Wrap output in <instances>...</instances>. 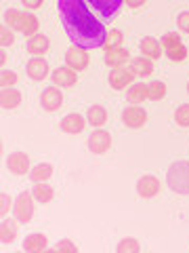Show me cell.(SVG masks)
I'll return each mask as SVG.
<instances>
[{
    "instance_id": "6da1fadb",
    "label": "cell",
    "mask_w": 189,
    "mask_h": 253,
    "mask_svg": "<svg viewBox=\"0 0 189 253\" xmlns=\"http://www.w3.org/2000/svg\"><path fill=\"white\" fill-rule=\"evenodd\" d=\"M57 11L72 44L82 49H99L105 44V26L89 11L86 0H57Z\"/></svg>"
},
{
    "instance_id": "7a4b0ae2",
    "label": "cell",
    "mask_w": 189,
    "mask_h": 253,
    "mask_svg": "<svg viewBox=\"0 0 189 253\" xmlns=\"http://www.w3.org/2000/svg\"><path fill=\"white\" fill-rule=\"evenodd\" d=\"M166 184L172 192L189 196V161H177L170 165L166 171Z\"/></svg>"
},
{
    "instance_id": "3957f363",
    "label": "cell",
    "mask_w": 189,
    "mask_h": 253,
    "mask_svg": "<svg viewBox=\"0 0 189 253\" xmlns=\"http://www.w3.org/2000/svg\"><path fill=\"white\" fill-rule=\"evenodd\" d=\"M34 194L32 192H21L17 196V201H15V219L19 221V224H28L32 221V215H34Z\"/></svg>"
},
{
    "instance_id": "277c9868",
    "label": "cell",
    "mask_w": 189,
    "mask_h": 253,
    "mask_svg": "<svg viewBox=\"0 0 189 253\" xmlns=\"http://www.w3.org/2000/svg\"><path fill=\"white\" fill-rule=\"evenodd\" d=\"M91 63V57L89 53H86V49H82V46H69V49L65 51V66H69L72 70H76V72H80V70H86Z\"/></svg>"
},
{
    "instance_id": "5b68a950",
    "label": "cell",
    "mask_w": 189,
    "mask_h": 253,
    "mask_svg": "<svg viewBox=\"0 0 189 253\" xmlns=\"http://www.w3.org/2000/svg\"><path fill=\"white\" fill-rule=\"evenodd\" d=\"M135 72L128 68H124V66H116L112 68V72H109V84H112V89L116 91H122L126 89V86H130L132 81H135Z\"/></svg>"
},
{
    "instance_id": "8992f818",
    "label": "cell",
    "mask_w": 189,
    "mask_h": 253,
    "mask_svg": "<svg viewBox=\"0 0 189 253\" xmlns=\"http://www.w3.org/2000/svg\"><path fill=\"white\" fill-rule=\"evenodd\" d=\"M122 123L128 126V129H141V126H145V123H147V112L141 106L130 104L122 112Z\"/></svg>"
},
{
    "instance_id": "52a82bcc",
    "label": "cell",
    "mask_w": 189,
    "mask_h": 253,
    "mask_svg": "<svg viewBox=\"0 0 189 253\" xmlns=\"http://www.w3.org/2000/svg\"><path fill=\"white\" fill-rule=\"evenodd\" d=\"M40 104L46 112H57V110L63 106V93L59 91V86H46L40 95Z\"/></svg>"
},
{
    "instance_id": "ba28073f",
    "label": "cell",
    "mask_w": 189,
    "mask_h": 253,
    "mask_svg": "<svg viewBox=\"0 0 189 253\" xmlns=\"http://www.w3.org/2000/svg\"><path fill=\"white\" fill-rule=\"evenodd\" d=\"M6 169H9L13 175H26L30 173V156L26 152H13L6 158Z\"/></svg>"
},
{
    "instance_id": "9c48e42d",
    "label": "cell",
    "mask_w": 189,
    "mask_h": 253,
    "mask_svg": "<svg viewBox=\"0 0 189 253\" xmlns=\"http://www.w3.org/2000/svg\"><path fill=\"white\" fill-rule=\"evenodd\" d=\"M160 190H162L160 179L154 175H143L137 181V192H139V196H143V199H154V196L160 194Z\"/></svg>"
},
{
    "instance_id": "30bf717a",
    "label": "cell",
    "mask_w": 189,
    "mask_h": 253,
    "mask_svg": "<svg viewBox=\"0 0 189 253\" xmlns=\"http://www.w3.org/2000/svg\"><path fill=\"white\" fill-rule=\"evenodd\" d=\"M109 148H112V135H109L107 131L97 129L89 137V150H91V152H94V154H105Z\"/></svg>"
},
{
    "instance_id": "8fae6325",
    "label": "cell",
    "mask_w": 189,
    "mask_h": 253,
    "mask_svg": "<svg viewBox=\"0 0 189 253\" xmlns=\"http://www.w3.org/2000/svg\"><path fill=\"white\" fill-rule=\"evenodd\" d=\"M94 11H97L101 17H105V19H112L114 15L120 11V6L124 0H86Z\"/></svg>"
},
{
    "instance_id": "7c38bea8",
    "label": "cell",
    "mask_w": 189,
    "mask_h": 253,
    "mask_svg": "<svg viewBox=\"0 0 189 253\" xmlns=\"http://www.w3.org/2000/svg\"><path fill=\"white\" fill-rule=\"evenodd\" d=\"M26 70H28V76L32 81H44V78L49 76V63H46L44 57H38V55H32Z\"/></svg>"
},
{
    "instance_id": "4fadbf2b",
    "label": "cell",
    "mask_w": 189,
    "mask_h": 253,
    "mask_svg": "<svg viewBox=\"0 0 189 253\" xmlns=\"http://www.w3.org/2000/svg\"><path fill=\"white\" fill-rule=\"evenodd\" d=\"M84 125H86V118L82 114H76V112L61 118V131L63 133H69V135L82 133L84 131Z\"/></svg>"
},
{
    "instance_id": "5bb4252c",
    "label": "cell",
    "mask_w": 189,
    "mask_h": 253,
    "mask_svg": "<svg viewBox=\"0 0 189 253\" xmlns=\"http://www.w3.org/2000/svg\"><path fill=\"white\" fill-rule=\"evenodd\" d=\"M76 83H78V74H76V70H72L69 66L57 68L53 72V84H57V86H74Z\"/></svg>"
},
{
    "instance_id": "9a60e30c",
    "label": "cell",
    "mask_w": 189,
    "mask_h": 253,
    "mask_svg": "<svg viewBox=\"0 0 189 253\" xmlns=\"http://www.w3.org/2000/svg\"><path fill=\"white\" fill-rule=\"evenodd\" d=\"M139 49H141V53H143L145 57H149V59H160L162 55H164L162 42H160V41H156L154 36H145L143 41H141Z\"/></svg>"
},
{
    "instance_id": "2e32d148",
    "label": "cell",
    "mask_w": 189,
    "mask_h": 253,
    "mask_svg": "<svg viewBox=\"0 0 189 253\" xmlns=\"http://www.w3.org/2000/svg\"><path fill=\"white\" fill-rule=\"evenodd\" d=\"M51 49V42L49 38H46L44 34H34L28 41V53L30 55H38V57H42V55H46Z\"/></svg>"
},
{
    "instance_id": "e0dca14e",
    "label": "cell",
    "mask_w": 189,
    "mask_h": 253,
    "mask_svg": "<svg viewBox=\"0 0 189 253\" xmlns=\"http://www.w3.org/2000/svg\"><path fill=\"white\" fill-rule=\"evenodd\" d=\"M46 247H49V239H46L44 234H40V232H38V234L36 232L28 234L26 239H23V249L30 251V253H40Z\"/></svg>"
},
{
    "instance_id": "ac0fdd59",
    "label": "cell",
    "mask_w": 189,
    "mask_h": 253,
    "mask_svg": "<svg viewBox=\"0 0 189 253\" xmlns=\"http://www.w3.org/2000/svg\"><path fill=\"white\" fill-rule=\"evenodd\" d=\"M21 104V93L15 89V86H2V93H0V106L4 110H13Z\"/></svg>"
},
{
    "instance_id": "d6986e66",
    "label": "cell",
    "mask_w": 189,
    "mask_h": 253,
    "mask_svg": "<svg viewBox=\"0 0 189 253\" xmlns=\"http://www.w3.org/2000/svg\"><path fill=\"white\" fill-rule=\"evenodd\" d=\"M32 194H34V199L40 203V205H49L55 196V190L53 186L44 184V181H34V186H32Z\"/></svg>"
},
{
    "instance_id": "ffe728a7",
    "label": "cell",
    "mask_w": 189,
    "mask_h": 253,
    "mask_svg": "<svg viewBox=\"0 0 189 253\" xmlns=\"http://www.w3.org/2000/svg\"><path fill=\"white\" fill-rule=\"evenodd\" d=\"M128 59H130V53L126 51L124 46H120V49H109V51H105V63H107L109 68L124 66Z\"/></svg>"
},
{
    "instance_id": "44dd1931",
    "label": "cell",
    "mask_w": 189,
    "mask_h": 253,
    "mask_svg": "<svg viewBox=\"0 0 189 253\" xmlns=\"http://www.w3.org/2000/svg\"><path fill=\"white\" fill-rule=\"evenodd\" d=\"M17 219H6L2 217V224H0V241L2 243H13L15 239H17Z\"/></svg>"
},
{
    "instance_id": "7402d4cb",
    "label": "cell",
    "mask_w": 189,
    "mask_h": 253,
    "mask_svg": "<svg viewBox=\"0 0 189 253\" xmlns=\"http://www.w3.org/2000/svg\"><path fill=\"white\" fill-rule=\"evenodd\" d=\"M130 68H132V72H135L137 76H149L154 72V59L141 55V57L130 59Z\"/></svg>"
},
{
    "instance_id": "603a6c76",
    "label": "cell",
    "mask_w": 189,
    "mask_h": 253,
    "mask_svg": "<svg viewBox=\"0 0 189 253\" xmlns=\"http://www.w3.org/2000/svg\"><path fill=\"white\" fill-rule=\"evenodd\" d=\"M126 99H128L130 104H135V106H139L141 101L149 99L147 84H143V83H135V84H130V86H128V93H126Z\"/></svg>"
},
{
    "instance_id": "cb8c5ba5",
    "label": "cell",
    "mask_w": 189,
    "mask_h": 253,
    "mask_svg": "<svg viewBox=\"0 0 189 253\" xmlns=\"http://www.w3.org/2000/svg\"><path fill=\"white\" fill-rule=\"evenodd\" d=\"M86 121H89V125L101 129V126L105 125V121H107V110L103 106H91L89 112H86Z\"/></svg>"
},
{
    "instance_id": "d4e9b609",
    "label": "cell",
    "mask_w": 189,
    "mask_h": 253,
    "mask_svg": "<svg viewBox=\"0 0 189 253\" xmlns=\"http://www.w3.org/2000/svg\"><path fill=\"white\" fill-rule=\"evenodd\" d=\"M26 15H28V13H21V11H17V9H9V11L4 13V21H6V26H9V28L17 30V32H23Z\"/></svg>"
},
{
    "instance_id": "484cf974",
    "label": "cell",
    "mask_w": 189,
    "mask_h": 253,
    "mask_svg": "<svg viewBox=\"0 0 189 253\" xmlns=\"http://www.w3.org/2000/svg\"><path fill=\"white\" fill-rule=\"evenodd\" d=\"M51 175H53V165H49V163H40V165H36L34 169H30L32 181H46Z\"/></svg>"
},
{
    "instance_id": "4316f807",
    "label": "cell",
    "mask_w": 189,
    "mask_h": 253,
    "mask_svg": "<svg viewBox=\"0 0 189 253\" xmlns=\"http://www.w3.org/2000/svg\"><path fill=\"white\" fill-rule=\"evenodd\" d=\"M147 93L152 101H160L166 97V84L162 81H152V83H147Z\"/></svg>"
},
{
    "instance_id": "83f0119b",
    "label": "cell",
    "mask_w": 189,
    "mask_h": 253,
    "mask_svg": "<svg viewBox=\"0 0 189 253\" xmlns=\"http://www.w3.org/2000/svg\"><path fill=\"white\" fill-rule=\"evenodd\" d=\"M122 42H124V34H122V32L120 30H109L103 46H105V51H109V49H120Z\"/></svg>"
},
{
    "instance_id": "f1b7e54d",
    "label": "cell",
    "mask_w": 189,
    "mask_h": 253,
    "mask_svg": "<svg viewBox=\"0 0 189 253\" xmlns=\"http://www.w3.org/2000/svg\"><path fill=\"white\" fill-rule=\"evenodd\" d=\"M164 53H166V57L170 61H183L189 51L185 49L183 42H179V44H172V46H168V49H164Z\"/></svg>"
},
{
    "instance_id": "f546056e",
    "label": "cell",
    "mask_w": 189,
    "mask_h": 253,
    "mask_svg": "<svg viewBox=\"0 0 189 253\" xmlns=\"http://www.w3.org/2000/svg\"><path fill=\"white\" fill-rule=\"evenodd\" d=\"M118 253H139L141 251V245L137 239H124L118 243V247H116Z\"/></svg>"
},
{
    "instance_id": "4dcf8cb0",
    "label": "cell",
    "mask_w": 189,
    "mask_h": 253,
    "mask_svg": "<svg viewBox=\"0 0 189 253\" xmlns=\"http://www.w3.org/2000/svg\"><path fill=\"white\" fill-rule=\"evenodd\" d=\"M38 28H40V23H38V17H34L32 13L26 15V23H23V34L28 38H32L34 34H38Z\"/></svg>"
},
{
    "instance_id": "1f68e13d",
    "label": "cell",
    "mask_w": 189,
    "mask_h": 253,
    "mask_svg": "<svg viewBox=\"0 0 189 253\" xmlns=\"http://www.w3.org/2000/svg\"><path fill=\"white\" fill-rule=\"evenodd\" d=\"M175 123L179 126H183V129H189V104H183L177 108L175 112Z\"/></svg>"
},
{
    "instance_id": "d6a6232c",
    "label": "cell",
    "mask_w": 189,
    "mask_h": 253,
    "mask_svg": "<svg viewBox=\"0 0 189 253\" xmlns=\"http://www.w3.org/2000/svg\"><path fill=\"white\" fill-rule=\"evenodd\" d=\"M13 28H9V26H4L2 23V28H0V44H2V49L4 46H11L13 42H15V34H13Z\"/></svg>"
},
{
    "instance_id": "836d02e7",
    "label": "cell",
    "mask_w": 189,
    "mask_h": 253,
    "mask_svg": "<svg viewBox=\"0 0 189 253\" xmlns=\"http://www.w3.org/2000/svg\"><path fill=\"white\" fill-rule=\"evenodd\" d=\"M17 81H19L17 74L11 72V70L2 68V74H0V84H2V86H15V84H17Z\"/></svg>"
},
{
    "instance_id": "e575fe53",
    "label": "cell",
    "mask_w": 189,
    "mask_h": 253,
    "mask_svg": "<svg viewBox=\"0 0 189 253\" xmlns=\"http://www.w3.org/2000/svg\"><path fill=\"white\" fill-rule=\"evenodd\" d=\"M177 26L181 32H185V34H189V11H183L177 15Z\"/></svg>"
},
{
    "instance_id": "d590c367",
    "label": "cell",
    "mask_w": 189,
    "mask_h": 253,
    "mask_svg": "<svg viewBox=\"0 0 189 253\" xmlns=\"http://www.w3.org/2000/svg\"><path fill=\"white\" fill-rule=\"evenodd\" d=\"M160 42H162V49H168V46L181 42V36H179V34H164Z\"/></svg>"
},
{
    "instance_id": "8d00e7d4",
    "label": "cell",
    "mask_w": 189,
    "mask_h": 253,
    "mask_svg": "<svg viewBox=\"0 0 189 253\" xmlns=\"http://www.w3.org/2000/svg\"><path fill=\"white\" fill-rule=\"evenodd\" d=\"M11 203H13V199L9 194H4L2 192V196H0V215H6V213H9V209H11Z\"/></svg>"
},
{
    "instance_id": "74e56055",
    "label": "cell",
    "mask_w": 189,
    "mask_h": 253,
    "mask_svg": "<svg viewBox=\"0 0 189 253\" xmlns=\"http://www.w3.org/2000/svg\"><path fill=\"white\" fill-rule=\"evenodd\" d=\"M55 251H69V253H76L78 247H76L72 241H61V243L55 245Z\"/></svg>"
},
{
    "instance_id": "f35d334b",
    "label": "cell",
    "mask_w": 189,
    "mask_h": 253,
    "mask_svg": "<svg viewBox=\"0 0 189 253\" xmlns=\"http://www.w3.org/2000/svg\"><path fill=\"white\" fill-rule=\"evenodd\" d=\"M23 2V6H26V9H30V11H34V9H40L42 6V2L44 0H21Z\"/></svg>"
},
{
    "instance_id": "ab89813d",
    "label": "cell",
    "mask_w": 189,
    "mask_h": 253,
    "mask_svg": "<svg viewBox=\"0 0 189 253\" xmlns=\"http://www.w3.org/2000/svg\"><path fill=\"white\" fill-rule=\"evenodd\" d=\"M126 4L130 6V9H141V6L145 4V0H124Z\"/></svg>"
},
{
    "instance_id": "60d3db41",
    "label": "cell",
    "mask_w": 189,
    "mask_h": 253,
    "mask_svg": "<svg viewBox=\"0 0 189 253\" xmlns=\"http://www.w3.org/2000/svg\"><path fill=\"white\" fill-rule=\"evenodd\" d=\"M0 63H2V68H4V63H6V53L2 49V55H0Z\"/></svg>"
},
{
    "instance_id": "b9f144b4",
    "label": "cell",
    "mask_w": 189,
    "mask_h": 253,
    "mask_svg": "<svg viewBox=\"0 0 189 253\" xmlns=\"http://www.w3.org/2000/svg\"><path fill=\"white\" fill-rule=\"evenodd\" d=\"M187 91H189V84H187Z\"/></svg>"
}]
</instances>
